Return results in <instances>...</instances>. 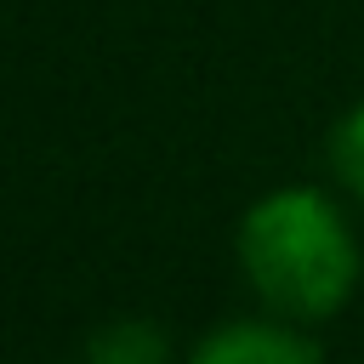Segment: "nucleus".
<instances>
[{
	"label": "nucleus",
	"instance_id": "obj_4",
	"mask_svg": "<svg viewBox=\"0 0 364 364\" xmlns=\"http://www.w3.org/2000/svg\"><path fill=\"white\" fill-rule=\"evenodd\" d=\"M330 165H336V176L347 182V193L364 199V102H353L347 119L336 125V136H330Z\"/></svg>",
	"mask_w": 364,
	"mask_h": 364
},
{
	"label": "nucleus",
	"instance_id": "obj_2",
	"mask_svg": "<svg viewBox=\"0 0 364 364\" xmlns=\"http://www.w3.org/2000/svg\"><path fill=\"white\" fill-rule=\"evenodd\" d=\"M182 364H318V341L307 324L262 313V318H228L210 336L193 341Z\"/></svg>",
	"mask_w": 364,
	"mask_h": 364
},
{
	"label": "nucleus",
	"instance_id": "obj_1",
	"mask_svg": "<svg viewBox=\"0 0 364 364\" xmlns=\"http://www.w3.org/2000/svg\"><path fill=\"white\" fill-rule=\"evenodd\" d=\"M245 284L256 301L279 318L296 324H324L336 318L358 279H364V250L341 205L318 188H273L262 193L233 233Z\"/></svg>",
	"mask_w": 364,
	"mask_h": 364
},
{
	"label": "nucleus",
	"instance_id": "obj_3",
	"mask_svg": "<svg viewBox=\"0 0 364 364\" xmlns=\"http://www.w3.org/2000/svg\"><path fill=\"white\" fill-rule=\"evenodd\" d=\"M85 364H171V347L148 318H114L85 341Z\"/></svg>",
	"mask_w": 364,
	"mask_h": 364
}]
</instances>
